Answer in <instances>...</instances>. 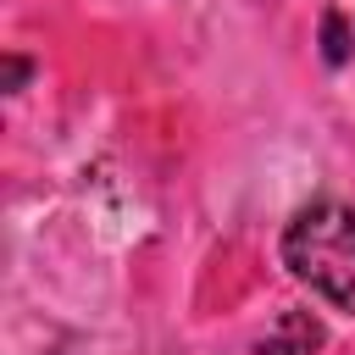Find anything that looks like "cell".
Here are the masks:
<instances>
[{
  "label": "cell",
  "mask_w": 355,
  "mask_h": 355,
  "mask_svg": "<svg viewBox=\"0 0 355 355\" xmlns=\"http://www.w3.org/2000/svg\"><path fill=\"white\" fill-rule=\"evenodd\" d=\"M322 44H327V61H333V67L349 55V28H344V17H338V11H327V17H322Z\"/></svg>",
  "instance_id": "2"
},
{
  "label": "cell",
  "mask_w": 355,
  "mask_h": 355,
  "mask_svg": "<svg viewBox=\"0 0 355 355\" xmlns=\"http://www.w3.org/2000/svg\"><path fill=\"white\" fill-rule=\"evenodd\" d=\"M255 355H305V349H300V344H294L288 333H277V338H266V344H261Z\"/></svg>",
  "instance_id": "3"
},
{
  "label": "cell",
  "mask_w": 355,
  "mask_h": 355,
  "mask_svg": "<svg viewBox=\"0 0 355 355\" xmlns=\"http://www.w3.org/2000/svg\"><path fill=\"white\" fill-rule=\"evenodd\" d=\"M283 261L300 283L327 294L338 311L355 316V211L338 200L305 205L283 227Z\"/></svg>",
  "instance_id": "1"
},
{
  "label": "cell",
  "mask_w": 355,
  "mask_h": 355,
  "mask_svg": "<svg viewBox=\"0 0 355 355\" xmlns=\"http://www.w3.org/2000/svg\"><path fill=\"white\" fill-rule=\"evenodd\" d=\"M22 78H28V61L22 55H6V89H22Z\"/></svg>",
  "instance_id": "4"
}]
</instances>
